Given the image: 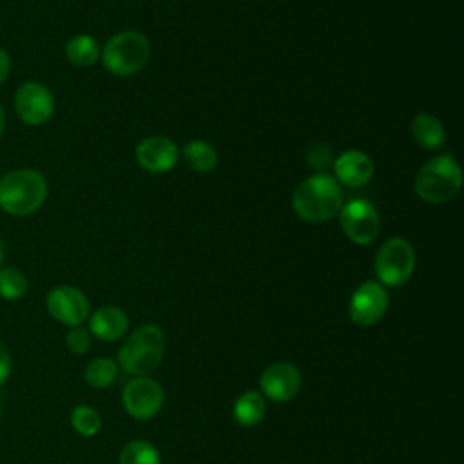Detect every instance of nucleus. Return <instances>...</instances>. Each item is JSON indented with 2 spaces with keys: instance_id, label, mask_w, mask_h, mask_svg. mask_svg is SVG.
<instances>
[{
  "instance_id": "obj_11",
  "label": "nucleus",
  "mask_w": 464,
  "mask_h": 464,
  "mask_svg": "<svg viewBox=\"0 0 464 464\" xmlns=\"http://www.w3.org/2000/svg\"><path fill=\"white\" fill-rule=\"evenodd\" d=\"M388 310V292L377 281L359 285L348 303L350 319L359 326H370L382 319Z\"/></svg>"
},
{
  "instance_id": "obj_21",
  "label": "nucleus",
  "mask_w": 464,
  "mask_h": 464,
  "mask_svg": "<svg viewBox=\"0 0 464 464\" xmlns=\"http://www.w3.org/2000/svg\"><path fill=\"white\" fill-rule=\"evenodd\" d=\"M118 464H161V457L154 444L138 439L123 446Z\"/></svg>"
},
{
  "instance_id": "obj_7",
  "label": "nucleus",
  "mask_w": 464,
  "mask_h": 464,
  "mask_svg": "<svg viewBox=\"0 0 464 464\" xmlns=\"http://www.w3.org/2000/svg\"><path fill=\"white\" fill-rule=\"evenodd\" d=\"M339 223L344 236L355 245H370L381 230L377 208L368 199H350L339 208Z\"/></svg>"
},
{
  "instance_id": "obj_17",
  "label": "nucleus",
  "mask_w": 464,
  "mask_h": 464,
  "mask_svg": "<svg viewBox=\"0 0 464 464\" xmlns=\"http://www.w3.org/2000/svg\"><path fill=\"white\" fill-rule=\"evenodd\" d=\"M100 44L91 34H74L65 44V58L71 65L85 69L98 62L100 58Z\"/></svg>"
},
{
  "instance_id": "obj_15",
  "label": "nucleus",
  "mask_w": 464,
  "mask_h": 464,
  "mask_svg": "<svg viewBox=\"0 0 464 464\" xmlns=\"http://www.w3.org/2000/svg\"><path fill=\"white\" fill-rule=\"evenodd\" d=\"M129 319L118 306H102L89 317V334L102 341H118L127 334Z\"/></svg>"
},
{
  "instance_id": "obj_27",
  "label": "nucleus",
  "mask_w": 464,
  "mask_h": 464,
  "mask_svg": "<svg viewBox=\"0 0 464 464\" xmlns=\"http://www.w3.org/2000/svg\"><path fill=\"white\" fill-rule=\"evenodd\" d=\"M9 71H11V58H9V54L4 49H0V85L7 78Z\"/></svg>"
},
{
  "instance_id": "obj_2",
  "label": "nucleus",
  "mask_w": 464,
  "mask_h": 464,
  "mask_svg": "<svg viewBox=\"0 0 464 464\" xmlns=\"http://www.w3.org/2000/svg\"><path fill=\"white\" fill-rule=\"evenodd\" d=\"M47 198L45 178L33 169L11 170L0 179V208L11 216L36 212Z\"/></svg>"
},
{
  "instance_id": "obj_4",
  "label": "nucleus",
  "mask_w": 464,
  "mask_h": 464,
  "mask_svg": "<svg viewBox=\"0 0 464 464\" xmlns=\"http://www.w3.org/2000/svg\"><path fill=\"white\" fill-rule=\"evenodd\" d=\"M165 352V335L156 324H141L123 341L118 361L121 368L136 377L154 372Z\"/></svg>"
},
{
  "instance_id": "obj_16",
  "label": "nucleus",
  "mask_w": 464,
  "mask_h": 464,
  "mask_svg": "<svg viewBox=\"0 0 464 464\" xmlns=\"http://www.w3.org/2000/svg\"><path fill=\"white\" fill-rule=\"evenodd\" d=\"M411 136L426 150H437L446 141V130L440 120L428 112H420L411 120Z\"/></svg>"
},
{
  "instance_id": "obj_1",
  "label": "nucleus",
  "mask_w": 464,
  "mask_h": 464,
  "mask_svg": "<svg viewBox=\"0 0 464 464\" xmlns=\"http://www.w3.org/2000/svg\"><path fill=\"white\" fill-rule=\"evenodd\" d=\"M343 207V188L328 172H315L301 181L292 196L294 212L306 223L332 219Z\"/></svg>"
},
{
  "instance_id": "obj_24",
  "label": "nucleus",
  "mask_w": 464,
  "mask_h": 464,
  "mask_svg": "<svg viewBox=\"0 0 464 464\" xmlns=\"http://www.w3.org/2000/svg\"><path fill=\"white\" fill-rule=\"evenodd\" d=\"M306 161L312 169L323 172L324 169H328L334 163V156L326 143H314L306 152Z\"/></svg>"
},
{
  "instance_id": "obj_25",
  "label": "nucleus",
  "mask_w": 464,
  "mask_h": 464,
  "mask_svg": "<svg viewBox=\"0 0 464 464\" xmlns=\"http://www.w3.org/2000/svg\"><path fill=\"white\" fill-rule=\"evenodd\" d=\"M65 346L71 353L82 355L91 346V334L87 330H83L82 326H72L65 335Z\"/></svg>"
},
{
  "instance_id": "obj_28",
  "label": "nucleus",
  "mask_w": 464,
  "mask_h": 464,
  "mask_svg": "<svg viewBox=\"0 0 464 464\" xmlns=\"http://www.w3.org/2000/svg\"><path fill=\"white\" fill-rule=\"evenodd\" d=\"M4 129H5V116H4V109L0 105V136L4 134Z\"/></svg>"
},
{
  "instance_id": "obj_19",
  "label": "nucleus",
  "mask_w": 464,
  "mask_h": 464,
  "mask_svg": "<svg viewBox=\"0 0 464 464\" xmlns=\"http://www.w3.org/2000/svg\"><path fill=\"white\" fill-rule=\"evenodd\" d=\"M183 158H185L187 165L196 172H210L218 165L216 149L203 140L188 141L183 147Z\"/></svg>"
},
{
  "instance_id": "obj_3",
  "label": "nucleus",
  "mask_w": 464,
  "mask_h": 464,
  "mask_svg": "<svg viewBox=\"0 0 464 464\" xmlns=\"http://www.w3.org/2000/svg\"><path fill=\"white\" fill-rule=\"evenodd\" d=\"M415 194L433 205L453 199L462 187V170L451 154H437L430 158L417 172Z\"/></svg>"
},
{
  "instance_id": "obj_8",
  "label": "nucleus",
  "mask_w": 464,
  "mask_h": 464,
  "mask_svg": "<svg viewBox=\"0 0 464 464\" xmlns=\"http://www.w3.org/2000/svg\"><path fill=\"white\" fill-rule=\"evenodd\" d=\"M163 399H165V393L161 384L147 375L130 379L125 384L123 395H121L125 411L138 420L152 419L161 410Z\"/></svg>"
},
{
  "instance_id": "obj_18",
  "label": "nucleus",
  "mask_w": 464,
  "mask_h": 464,
  "mask_svg": "<svg viewBox=\"0 0 464 464\" xmlns=\"http://www.w3.org/2000/svg\"><path fill=\"white\" fill-rule=\"evenodd\" d=\"M265 417V399L259 392H245L234 402V419L245 428L259 424Z\"/></svg>"
},
{
  "instance_id": "obj_26",
  "label": "nucleus",
  "mask_w": 464,
  "mask_h": 464,
  "mask_svg": "<svg viewBox=\"0 0 464 464\" xmlns=\"http://www.w3.org/2000/svg\"><path fill=\"white\" fill-rule=\"evenodd\" d=\"M9 375H11V353L7 346L0 341V388L5 384Z\"/></svg>"
},
{
  "instance_id": "obj_30",
  "label": "nucleus",
  "mask_w": 464,
  "mask_h": 464,
  "mask_svg": "<svg viewBox=\"0 0 464 464\" xmlns=\"http://www.w3.org/2000/svg\"><path fill=\"white\" fill-rule=\"evenodd\" d=\"M0 419H2V404H0Z\"/></svg>"
},
{
  "instance_id": "obj_23",
  "label": "nucleus",
  "mask_w": 464,
  "mask_h": 464,
  "mask_svg": "<svg viewBox=\"0 0 464 464\" xmlns=\"http://www.w3.org/2000/svg\"><path fill=\"white\" fill-rule=\"evenodd\" d=\"M71 424L76 433H80L83 437H92L102 428V417L94 408H91L87 404H78L71 411Z\"/></svg>"
},
{
  "instance_id": "obj_20",
  "label": "nucleus",
  "mask_w": 464,
  "mask_h": 464,
  "mask_svg": "<svg viewBox=\"0 0 464 464\" xmlns=\"http://www.w3.org/2000/svg\"><path fill=\"white\" fill-rule=\"evenodd\" d=\"M118 375V366L116 362L111 359V357H96L92 359L85 372H83V377H85V382L96 390H102V388H107L114 382Z\"/></svg>"
},
{
  "instance_id": "obj_12",
  "label": "nucleus",
  "mask_w": 464,
  "mask_h": 464,
  "mask_svg": "<svg viewBox=\"0 0 464 464\" xmlns=\"http://www.w3.org/2000/svg\"><path fill=\"white\" fill-rule=\"evenodd\" d=\"M178 160L179 150L176 143L167 136L152 134L136 145V161L147 172L165 174L176 167Z\"/></svg>"
},
{
  "instance_id": "obj_14",
  "label": "nucleus",
  "mask_w": 464,
  "mask_h": 464,
  "mask_svg": "<svg viewBox=\"0 0 464 464\" xmlns=\"http://www.w3.org/2000/svg\"><path fill=\"white\" fill-rule=\"evenodd\" d=\"M332 167H334L332 176L337 179V183L350 188L366 185L372 179L375 170L372 158L366 152L357 149H350L335 156Z\"/></svg>"
},
{
  "instance_id": "obj_6",
  "label": "nucleus",
  "mask_w": 464,
  "mask_h": 464,
  "mask_svg": "<svg viewBox=\"0 0 464 464\" xmlns=\"http://www.w3.org/2000/svg\"><path fill=\"white\" fill-rule=\"evenodd\" d=\"M373 268L381 285H404L415 270V252L411 243L401 236L386 239L375 254Z\"/></svg>"
},
{
  "instance_id": "obj_5",
  "label": "nucleus",
  "mask_w": 464,
  "mask_h": 464,
  "mask_svg": "<svg viewBox=\"0 0 464 464\" xmlns=\"http://www.w3.org/2000/svg\"><path fill=\"white\" fill-rule=\"evenodd\" d=\"M103 67L120 78L140 72L150 56V45L145 34L138 31H121L107 40L102 53Z\"/></svg>"
},
{
  "instance_id": "obj_9",
  "label": "nucleus",
  "mask_w": 464,
  "mask_h": 464,
  "mask_svg": "<svg viewBox=\"0 0 464 464\" xmlns=\"http://www.w3.org/2000/svg\"><path fill=\"white\" fill-rule=\"evenodd\" d=\"M14 111L25 125H44L54 112L53 92L44 83L29 80L16 89Z\"/></svg>"
},
{
  "instance_id": "obj_29",
  "label": "nucleus",
  "mask_w": 464,
  "mask_h": 464,
  "mask_svg": "<svg viewBox=\"0 0 464 464\" xmlns=\"http://www.w3.org/2000/svg\"><path fill=\"white\" fill-rule=\"evenodd\" d=\"M4 256H5V246H4V241H2V237H0V266H2V263H4Z\"/></svg>"
},
{
  "instance_id": "obj_10",
  "label": "nucleus",
  "mask_w": 464,
  "mask_h": 464,
  "mask_svg": "<svg viewBox=\"0 0 464 464\" xmlns=\"http://www.w3.org/2000/svg\"><path fill=\"white\" fill-rule=\"evenodd\" d=\"M45 308L53 319L71 328L80 326L91 314L87 295L71 285L54 286L45 297Z\"/></svg>"
},
{
  "instance_id": "obj_13",
  "label": "nucleus",
  "mask_w": 464,
  "mask_h": 464,
  "mask_svg": "<svg viewBox=\"0 0 464 464\" xmlns=\"http://www.w3.org/2000/svg\"><path fill=\"white\" fill-rule=\"evenodd\" d=\"M261 392L274 402H286L297 395L303 384L301 372L290 362H272L259 379Z\"/></svg>"
},
{
  "instance_id": "obj_22",
  "label": "nucleus",
  "mask_w": 464,
  "mask_h": 464,
  "mask_svg": "<svg viewBox=\"0 0 464 464\" xmlns=\"http://www.w3.org/2000/svg\"><path fill=\"white\" fill-rule=\"evenodd\" d=\"M27 277L14 266H0V297L5 301H16L27 292Z\"/></svg>"
}]
</instances>
